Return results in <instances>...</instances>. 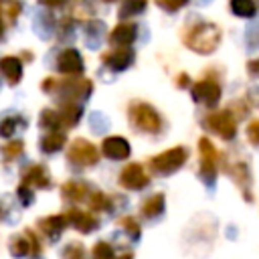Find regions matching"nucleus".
I'll return each mask as SVG.
<instances>
[{
	"label": "nucleus",
	"mask_w": 259,
	"mask_h": 259,
	"mask_svg": "<svg viewBox=\"0 0 259 259\" xmlns=\"http://www.w3.org/2000/svg\"><path fill=\"white\" fill-rule=\"evenodd\" d=\"M67 158H69L73 164H77V166H93V164H97V160H99V152H97V148H95L89 140L77 138V140H73V144L69 146Z\"/></svg>",
	"instance_id": "nucleus-5"
},
{
	"label": "nucleus",
	"mask_w": 259,
	"mask_h": 259,
	"mask_svg": "<svg viewBox=\"0 0 259 259\" xmlns=\"http://www.w3.org/2000/svg\"><path fill=\"white\" fill-rule=\"evenodd\" d=\"M18 12H20V2H8V6H6V16H8L10 20H16Z\"/></svg>",
	"instance_id": "nucleus-35"
},
{
	"label": "nucleus",
	"mask_w": 259,
	"mask_h": 259,
	"mask_svg": "<svg viewBox=\"0 0 259 259\" xmlns=\"http://www.w3.org/2000/svg\"><path fill=\"white\" fill-rule=\"evenodd\" d=\"M221 95H223L221 85L212 79H200L192 85V99L206 107H214L221 101Z\"/></svg>",
	"instance_id": "nucleus-6"
},
{
	"label": "nucleus",
	"mask_w": 259,
	"mask_h": 259,
	"mask_svg": "<svg viewBox=\"0 0 259 259\" xmlns=\"http://www.w3.org/2000/svg\"><path fill=\"white\" fill-rule=\"evenodd\" d=\"M105 2H115V0H105Z\"/></svg>",
	"instance_id": "nucleus-41"
},
{
	"label": "nucleus",
	"mask_w": 259,
	"mask_h": 259,
	"mask_svg": "<svg viewBox=\"0 0 259 259\" xmlns=\"http://www.w3.org/2000/svg\"><path fill=\"white\" fill-rule=\"evenodd\" d=\"M101 152H103V156H107L111 160H125L132 154V148H130V142L125 138H121V136H107L101 142Z\"/></svg>",
	"instance_id": "nucleus-9"
},
{
	"label": "nucleus",
	"mask_w": 259,
	"mask_h": 259,
	"mask_svg": "<svg viewBox=\"0 0 259 259\" xmlns=\"http://www.w3.org/2000/svg\"><path fill=\"white\" fill-rule=\"evenodd\" d=\"M186 158H188L186 148L174 146V148L164 150L162 154L154 156V158L150 160V168H152L154 172H158V174H172V172H176L178 168H182V164L186 162Z\"/></svg>",
	"instance_id": "nucleus-3"
},
{
	"label": "nucleus",
	"mask_w": 259,
	"mask_h": 259,
	"mask_svg": "<svg viewBox=\"0 0 259 259\" xmlns=\"http://www.w3.org/2000/svg\"><path fill=\"white\" fill-rule=\"evenodd\" d=\"M148 6V0H123L119 6V18H130L140 12H144Z\"/></svg>",
	"instance_id": "nucleus-23"
},
{
	"label": "nucleus",
	"mask_w": 259,
	"mask_h": 259,
	"mask_svg": "<svg viewBox=\"0 0 259 259\" xmlns=\"http://www.w3.org/2000/svg\"><path fill=\"white\" fill-rule=\"evenodd\" d=\"M0 73L10 85H16L22 79V61L18 57H2L0 59Z\"/></svg>",
	"instance_id": "nucleus-17"
},
{
	"label": "nucleus",
	"mask_w": 259,
	"mask_h": 259,
	"mask_svg": "<svg viewBox=\"0 0 259 259\" xmlns=\"http://www.w3.org/2000/svg\"><path fill=\"white\" fill-rule=\"evenodd\" d=\"M0 214H2V210H0Z\"/></svg>",
	"instance_id": "nucleus-42"
},
{
	"label": "nucleus",
	"mask_w": 259,
	"mask_h": 259,
	"mask_svg": "<svg viewBox=\"0 0 259 259\" xmlns=\"http://www.w3.org/2000/svg\"><path fill=\"white\" fill-rule=\"evenodd\" d=\"M4 38V20H2V16H0V40Z\"/></svg>",
	"instance_id": "nucleus-39"
},
{
	"label": "nucleus",
	"mask_w": 259,
	"mask_h": 259,
	"mask_svg": "<svg viewBox=\"0 0 259 259\" xmlns=\"http://www.w3.org/2000/svg\"><path fill=\"white\" fill-rule=\"evenodd\" d=\"M93 259H113V247L107 241H97L91 249Z\"/></svg>",
	"instance_id": "nucleus-26"
},
{
	"label": "nucleus",
	"mask_w": 259,
	"mask_h": 259,
	"mask_svg": "<svg viewBox=\"0 0 259 259\" xmlns=\"http://www.w3.org/2000/svg\"><path fill=\"white\" fill-rule=\"evenodd\" d=\"M247 140L255 146H259V119H253L247 125Z\"/></svg>",
	"instance_id": "nucleus-34"
},
{
	"label": "nucleus",
	"mask_w": 259,
	"mask_h": 259,
	"mask_svg": "<svg viewBox=\"0 0 259 259\" xmlns=\"http://www.w3.org/2000/svg\"><path fill=\"white\" fill-rule=\"evenodd\" d=\"M65 142H67V136L63 132H49L40 140V150L45 154H55V152H59L65 146Z\"/></svg>",
	"instance_id": "nucleus-19"
},
{
	"label": "nucleus",
	"mask_w": 259,
	"mask_h": 259,
	"mask_svg": "<svg viewBox=\"0 0 259 259\" xmlns=\"http://www.w3.org/2000/svg\"><path fill=\"white\" fill-rule=\"evenodd\" d=\"M57 89L65 95V97H79L85 99L89 97V93L93 91V83L91 79H67L63 83H57Z\"/></svg>",
	"instance_id": "nucleus-11"
},
{
	"label": "nucleus",
	"mask_w": 259,
	"mask_h": 259,
	"mask_svg": "<svg viewBox=\"0 0 259 259\" xmlns=\"http://www.w3.org/2000/svg\"><path fill=\"white\" fill-rule=\"evenodd\" d=\"M22 148H24V144L20 142V140H14V142H8L4 148H2V154L10 160V158H16V156H20L22 154Z\"/></svg>",
	"instance_id": "nucleus-30"
},
{
	"label": "nucleus",
	"mask_w": 259,
	"mask_h": 259,
	"mask_svg": "<svg viewBox=\"0 0 259 259\" xmlns=\"http://www.w3.org/2000/svg\"><path fill=\"white\" fill-rule=\"evenodd\" d=\"M87 194H89V188H87V184H83V182H65V184H63V196H65L67 200L79 202V200H83Z\"/></svg>",
	"instance_id": "nucleus-21"
},
{
	"label": "nucleus",
	"mask_w": 259,
	"mask_h": 259,
	"mask_svg": "<svg viewBox=\"0 0 259 259\" xmlns=\"http://www.w3.org/2000/svg\"><path fill=\"white\" fill-rule=\"evenodd\" d=\"M188 83H190V77H188V73H180V75L176 77V85H178L180 89H184Z\"/></svg>",
	"instance_id": "nucleus-36"
},
{
	"label": "nucleus",
	"mask_w": 259,
	"mask_h": 259,
	"mask_svg": "<svg viewBox=\"0 0 259 259\" xmlns=\"http://www.w3.org/2000/svg\"><path fill=\"white\" fill-rule=\"evenodd\" d=\"M198 152H200V176L210 186V184H214V178H217V158H219L217 148L212 146V142L208 138H200Z\"/></svg>",
	"instance_id": "nucleus-4"
},
{
	"label": "nucleus",
	"mask_w": 259,
	"mask_h": 259,
	"mask_svg": "<svg viewBox=\"0 0 259 259\" xmlns=\"http://www.w3.org/2000/svg\"><path fill=\"white\" fill-rule=\"evenodd\" d=\"M63 259H85V247L81 243H71L65 247Z\"/></svg>",
	"instance_id": "nucleus-29"
},
{
	"label": "nucleus",
	"mask_w": 259,
	"mask_h": 259,
	"mask_svg": "<svg viewBox=\"0 0 259 259\" xmlns=\"http://www.w3.org/2000/svg\"><path fill=\"white\" fill-rule=\"evenodd\" d=\"M119 225L127 231V235H130L132 239H140L142 229H140V225H138L136 219H132V217H123V219H119Z\"/></svg>",
	"instance_id": "nucleus-28"
},
{
	"label": "nucleus",
	"mask_w": 259,
	"mask_h": 259,
	"mask_svg": "<svg viewBox=\"0 0 259 259\" xmlns=\"http://www.w3.org/2000/svg\"><path fill=\"white\" fill-rule=\"evenodd\" d=\"M57 69L65 75H79L83 71V59L77 49H65L57 57Z\"/></svg>",
	"instance_id": "nucleus-12"
},
{
	"label": "nucleus",
	"mask_w": 259,
	"mask_h": 259,
	"mask_svg": "<svg viewBox=\"0 0 259 259\" xmlns=\"http://www.w3.org/2000/svg\"><path fill=\"white\" fill-rule=\"evenodd\" d=\"M40 4H45V6H51V8H57V6H63L65 4V0H38Z\"/></svg>",
	"instance_id": "nucleus-38"
},
{
	"label": "nucleus",
	"mask_w": 259,
	"mask_h": 259,
	"mask_svg": "<svg viewBox=\"0 0 259 259\" xmlns=\"http://www.w3.org/2000/svg\"><path fill=\"white\" fill-rule=\"evenodd\" d=\"M59 115H61L63 127H71V125H75L81 119V107L77 103H73V101H67V103L61 105Z\"/></svg>",
	"instance_id": "nucleus-20"
},
{
	"label": "nucleus",
	"mask_w": 259,
	"mask_h": 259,
	"mask_svg": "<svg viewBox=\"0 0 259 259\" xmlns=\"http://www.w3.org/2000/svg\"><path fill=\"white\" fill-rule=\"evenodd\" d=\"M134 59H136V53H134V49H130V47H117V49L109 51L107 55H103V63H105L109 69H113V71H123V69H127V67L134 63Z\"/></svg>",
	"instance_id": "nucleus-10"
},
{
	"label": "nucleus",
	"mask_w": 259,
	"mask_h": 259,
	"mask_svg": "<svg viewBox=\"0 0 259 259\" xmlns=\"http://www.w3.org/2000/svg\"><path fill=\"white\" fill-rule=\"evenodd\" d=\"M164 208H166V198H164L162 192L152 194V196L146 198L144 204H142V212H144V217H148V219L160 217V214L164 212Z\"/></svg>",
	"instance_id": "nucleus-18"
},
{
	"label": "nucleus",
	"mask_w": 259,
	"mask_h": 259,
	"mask_svg": "<svg viewBox=\"0 0 259 259\" xmlns=\"http://www.w3.org/2000/svg\"><path fill=\"white\" fill-rule=\"evenodd\" d=\"M16 117H4L2 121H0V136L2 138H10L12 134H14V130H16Z\"/></svg>",
	"instance_id": "nucleus-31"
},
{
	"label": "nucleus",
	"mask_w": 259,
	"mask_h": 259,
	"mask_svg": "<svg viewBox=\"0 0 259 259\" xmlns=\"http://www.w3.org/2000/svg\"><path fill=\"white\" fill-rule=\"evenodd\" d=\"M233 176H235V180H237V184L245 190V198L249 200L251 196H249V192H247V186H249V182H251V174H249V168H247V164L245 162H239V164H235V168H233Z\"/></svg>",
	"instance_id": "nucleus-24"
},
{
	"label": "nucleus",
	"mask_w": 259,
	"mask_h": 259,
	"mask_svg": "<svg viewBox=\"0 0 259 259\" xmlns=\"http://www.w3.org/2000/svg\"><path fill=\"white\" fill-rule=\"evenodd\" d=\"M184 42L194 53L210 55L221 42V28L214 22H196L194 26L188 28Z\"/></svg>",
	"instance_id": "nucleus-1"
},
{
	"label": "nucleus",
	"mask_w": 259,
	"mask_h": 259,
	"mask_svg": "<svg viewBox=\"0 0 259 259\" xmlns=\"http://www.w3.org/2000/svg\"><path fill=\"white\" fill-rule=\"evenodd\" d=\"M206 123H208V127H210L214 134H219L223 140H233V138L237 136V121H235V117L231 115V111H214V113L208 115Z\"/></svg>",
	"instance_id": "nucleus-7"
},
{
	"label": "nucleus",
	"mask_w": 259,
	"mask_h": 259,
	"mask_svg": "<svg viewBox=\"0 0 259 259\" xmlns=\"http://www.w3.org/2000/svg\"><path fill=\"white\" fill-rule=\"evenodd\" d=\"M22 184H26V186H36V188H49L51 186V176H49V172H47V168L45 166H30L24 174H22Z\"/></svg>",
	"instance_id": "nucleus-16"
},
{
	"label": "nucleus",
	"mask_w": 259,
	"mask_h": 259,
	"mask_svg": "<svg viewBox=\"0 0 259 259\" xmlns=\"http://www.w3.org/2000/svg\"><path fill=\"white\" fill-rule=\"evenodd\" d=\"M67 223H71L77 231H81V233H89V231H95L97 229V219L95 217H91L89 212H83V210H79V208H71L69 212H67Z\"/></svg>",
	"instance_id": "nucleus-15"
},
{
	"label": "nucleus",
	"mask_w": 259,
	"mask_h": 259,
	"mask_svg": "<svg viewBox=\"0 0 259 259\" xmlns=\"http://www.w3.org/2000/svg\"><path fill=\"white\" fill-rule=\"evenodd\" d=\"M148 182H150V176L146 174L144 166L138 162L127 164L119 174V184L127 190H142L148 186Z\"/></svg>",
	"instance_id": "nucleus-8"
},
{
	"label": "nucleus",
	"mask_w": 259,
	"mask_h": 259,
	"mask_svg": "<svg viewBox=\"0 0 259 259\" xmlns=\"http://www.w3.org/2000/svg\"><path fill=\"white\" fill-rule=\"evenodd\" d=\"M119 259H134V255H132V253H123Z\"/></svg>",
	"instance_id": "nucleus-40"
},
{
	"label": "nucleus",
	"mask_w": 259,
	"mask_h": 259,
	"mask_svg": "<svg viewBox=\"0 0 259 259\" xmlns=\"http://www.w3.org/2000/svg\"><path fill=\"white\" fill-rule=\"evenodd\" d=\"M67 225H69V223H67V217H63V214H51V217H45V219L38 221L40 233L47 235L51 241L59 239Z\"/></svg>",
	"instance_id": "nucleus-14"
},
{
	"label": "nucleus",
	"mask_w": 259,
	"mask_h": 259,
	"mask_svg": "<svg viewBox=\"0 0 259 259\" xmlns=\"http://www.w3.org/2000/svg\"><path fill=\"white\" fill-rule=\"evenodd\" d=\"M130 121H132L138 130H142V132H146V134H156V132H160V127H162V117H160V113H158L150 103H144V101H134V103L130 105Z\"/></svg>",
	"instance_id": "nucleus-2"
},
{
	"label": "nucleus",
	"mask_w": 259,
	"mask_h": 259,
	"mask_svg": "<svg viewBox=\"0 0 259 259\" xmlns=\"http://www.w3.org/2000/svg\"><path fill=\"white\" fill-rule=\"evenodd\" d=\"M231 10L241 18H251L257 12L253 0H231Z\"/></svg>",
	"instance_id": "nucleus-25"
},
{
	"label": "nucleus",
	"mask_w": 259,
	"mask_h": 259,
	"mask_svg": "<svg viewBox=\"0 0 259 259\" xmlns=\"http://www.w3.org/2000/svg\"><path fill=\"white\" fill-rule=\"evenodd\" d=\"M16 192H18V198H20V202H22L24 206H28V204H32V202H34V194H32L30 186H26V184H20Z\"/></svg>",
	"instance_id": "nucleus-33"
},
{
	"label": "nucleus",
	"mask_w": 259,
	"mask_h": 259,
	"mask_svg": "<svg viewBox=\"0 0 259 259\" xmlns=\"http://www.w3.org/2000/svg\"><path fill=\"white\" fill-rule=\"evenodd\" d=\"M247 71H249L251 75L259 77V59H255V61H249V63H247Z\"/></svg>",
	"instance_id": "nucleus-37"
},
{
	"label": "nucleus",
	"mask_w": 259,
	"mask_h": 259,
	"mask_svg": "<svg viewBox=\"0 0 259 259\" xmlns=\"http://www.w3.org/2000/svg\"><path fill=\"white\" fill-rule=\"evenodd\" d=\"M156 4L162 6V8L168 10V12H176V10H180L182 6H186L188 0H156Z\"/></svg>",
	"instance_id": "nucleus-32"
},
{
	"label": "nucleus",
	"mask_w": 259,
	"mask_h": 259,
	"mask_svg": "<svg viewBox=\"0 0 259 259\" xmlns=\"http://www.w3.org/2000/svg\"><path fill=\"white\" fill-rule=\"evenodd\" d=\"M89 208L91 210H109L111 202H109V198L103 192H93L89 196Z\"/></svg>",
	"instance_id": "nucleus-27"
},
{
	"label": "nucleus",
	"mask_w": 259,
	"mask_h": 259,
	"mask_svg": "<svg viewBox=\"0 0 259 259\" xmlns=\"http://www.w3.org/2000/svg\"><path fill=\"white\" fill-rule=\"evenodd\" d=\"M38 123H40V127H45L49 132H59L63 127V121H61L59 111H53V109H45L40 113V117H38Z\"/></svg>",
	"instance_id": "nucleus-22"
},
{
	"label": "nucleus",
	"mask_w": 259,
	"mask_h": 259,
	"mask_svg": "<svg viewBox=\"0 0 259 259\" xmlns=\"http://www.w3.org/2000/svg\"><path fill=\"white\" fill-rule=\"evenodd\" d=\"M136 38H138V26L134 22H121L109 34V40L115 47H130Z\"/></svg>",
	"instance_id": "nucleus-13"
}]
</instances>
